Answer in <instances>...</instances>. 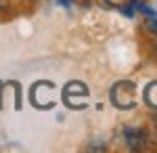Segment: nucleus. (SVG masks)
<instances>
[{"label": "nucleus", "mask_w": 157, "mask_h": 153, "mask_svg": "<svg viewBox=\"0 0 157 153\" xmlns=\"http://www.w3.org/2000/svg\"><path fill=\"white\" fill-rule=\"evenodd\" d=\"M109 99H111V105L115 109H134L136 107V84L130 80H121L115 82L109 90Z\"/></svg>", "instance_id": "nucleus-1"}, {"label": "nucleus", "mask_w": 157, "mask_h": 153, "mask_svg": "<svg viewBox=\"0 0 157 153\" xmlns=\"http://www.w3.org/2000/svg\"><path fill=\"white\" fill-rule=\"evenodd\" d=\"M29 101L36 109H52L57 105V86L48 80H40L29 90Z\"/></svg>", "instance_id": "nucleus-2"}, {"label": "nucleus", "mask_w": 157, "mask_h": 153, "mask_svg": "<svg viewBox=\"0 0 157 153\" xmlns=\"http://www.w3.org/2000/svg\"><path fill=\"white\" fill-rule=\"evenodd\" d=\"M88 96H90V90L80 80H73V82L65 84V88L61 90V101L69 107V109H75V111H80V109L86 107Z\"/></svg>", "instance_id": "nucleus-3"}, {"label": "nucleus", "mask_w": 157, "mask_h": 153, "mask_svg": "<svg viewBox=\"0 0 157 153\" xmlns=\"http://www.w3.org/2000/svg\"><path fill=\"white\" fill-rule=\"evenodd\" d=\"M124 136H126V145L132 151H140V149H145L147 145H149V134H147L145 128H132V126H128V128L124 130Z\"/></svg>", "instance_id": "nucleus-4"}, {"label": "nucleus", "mask_w": 157, "mask_h": 153, "mask_svg": "<svg viewBox=\"0 0 157 153\" xmlns=\"http://www.w3.org/2000/svg\"><path fill=\"white\" fill-rule=\"evenodd\" d=\"M143 101H145L147 107L157 109V80H155V82H149V84H147L145 92H143Z\"/></svg>", "instance_id": "nucleus-5"}, {"label": "nucleus", "mask_w": 157, "mask_h": 153, "mask_svg": "<svg viewBox=\"0 0 157 153\" xmlns=\"http://www.w3.org/2000/svg\"><path fill=\"white\" fill-rule=\"evenodd\" d=\"M103 2H105L107 6H121L126 0H103Z\"/></svg>", "instance_id": "nucleus-6"}, {"label": "nucleus", "mask_w": 157, "mask_h": 153, "mask_svg": "<svg viewBox=\"0 0 157 153\" xmlns=\"http://www.w3.org/2000/svg\"><path fill=\"white\" fill-rule=\"evenodd\" d=\"M147 27H149V32H153V34H157V19H151V21L147 23Z\"/></svg>", "instance_id": "nucleus-7"}, {"label": "nucleus", "mask_w": 157, "mask_h": 153, "mask_svg": "<svg viewBox=\"0 0 157 153\" xmlns=\"http://www.w3.org/2000/svg\"><path fill=\"white\" fill-rule=\"evenodd\" d=\"M61 4H63V6H67V4H69V0H59Z\"/></svg>", "instance_id": "nucleus-8"}]
</instances>
